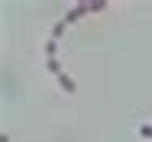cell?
Wrapping results in <instances>:
<instances>
[{
	"label": "cell",
	"mask_w": 152,
	"mask_h": 142,
	"mask_svg": "<svg viewBox=\"0 0 152 142\" xmlns=\"http://www.w3.org/2000/svg\"><path fill=\"white\" fill-rule=\"evenodd\" d=\"M55 81H58V87H61V90H65V94H75V81H71V78L65 74V71H61L58 78H55Z\"/></svg>",
	"instance_id": "obj_1"
},
{
	"label": "cell",
	"mask_w": 152,
	"mask_h": 142,
	"mask_svg": "<svg viewBox=\"0 0 152 142\" xmlns=\"http://www.w3.org/2000/svg\"><path fill=\"white\" fill-rule=\"evenodd\" d=\"M139 136H142V139H152V123H149V126H146V123L139 126Z\"/></svg>",
	"instance_id": "obj_2"
}]
</instances>
